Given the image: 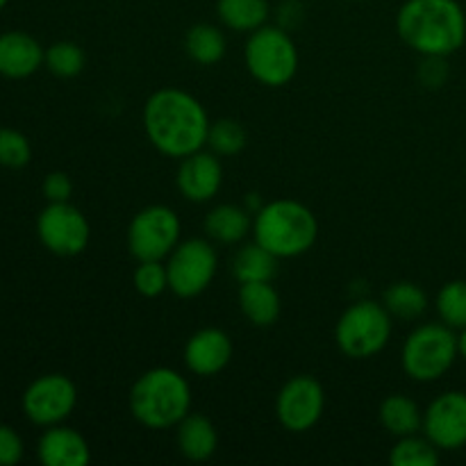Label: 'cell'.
I'll list each match as a JSON object with an SVG mask.
<instances>
[{"mask_svg": "<svg viewBox=\"0 0 466 466\" xmlns=\"http://www.w3.org/2000/svg\"><path fill=\"white\" fill-rule=\"evenodd\" d=\"M276 16H278V25H280L282 30L287 32L296 30V27L305 21L303 3H300V0H282Z\"/></svg>", "mask_w": 466, "mask_h": 466, "instance_id": "e575fe53", "label": "cell"}, {"mask_svg": "<svg viewBox=\"0 0 466 466\" xmlns=\"http://www.w3.org/2000/svg\"><path fill=\"white\" fill-rule=\"evenodd\" d=\"M423 435L441 451H460L466 446V391H444L423 410Z\"/></svg>", "mask_w": 466, "mask_h": 466, "instance_id": "4fadbf2b", "label": "cell"}, {"mask_svg": "<svg viewBox=\"0 0 466 466\" xmlns=\"http://www.w3.org/2000/svg\"><path fill=\"white\" fill-rule=\"evenodd\" d=\"M127 405L144 428L168 431L191 412V387L176 369L155 367L132 382Z\"/></svg>", "mask_w": 466, "mask_h": 466, "instance_id": "3957f363", "label": "cell"}, {"mask_svg": "<svg viewBox=\"0 0 466 466\" xmlns=\"http://www.w3.org/2000/svg\"><path fill=\"white\" fill-rule=\"evenodd\" d=\"M396 32L421 57H451L466 44V14L458 0H405Z\"/></svg>", "mask_w": 466, "mask_h": 466, "instance_id": "7a4b0ae2", "label": "cell"}, {"mask_svg": "<svg viewBox=\"0 0 466 466\" xmlns=\"http://www.w3.org/2000/svg\"><path fill=\"white\" fill-rule=\"evenodd\" d=\"M244 64L253 80L259 85L278 86L289 85L299 73V48H296L291 32L280 25H262L250 32L244 46Z\"/></svg>", "mask_w": 466, "mask_h": 466, "instance_id": "5b68a950", "label": "cell"}, {"mask_svg": "<svg viewBox=\"0 0 466 466\" xmlns=\"http://www.w3.org/2000/svg\"><path fill=\"white\" fill-rule=\"evenodd\" d=\"M382 305L387 312L400 321H414L421 319L428 309V294L417 285V282L400 280L394 282L382 296Z\"/></svg>", "mask_w": 466, "mask_h": 466, "instance_id": "d4e9b609", "label": "cell"}, {"mask_svg": "<svg viewBox=\"0 0 466 466\" xmlns=\"http://www.w3.org/2000/svg\"><path fill=\"white\" fill-rule=\"evenodd\" d=\"M440 321L453 330L466 328V280H451L437 291L435 299Z\"/></svg>", "mask_w": 466, "mask_h": 466, "instance_id": "83f0119b", "label": "cell"}, {"mask_svg": "<svg viewBox=\"0 0 466 466\" xmlns=\"http://www.w3.org/2000/svg\"><path fill=\"white\" fill-rule=\"evenodd\" d=\"M205 232L212 241L235 246L253 232V214L244 205H217L205 217Z\"/></svg>", "mask_w": 466, "mask_h": 466, "instance_id": "d6986e66", "label": "cell"}, {"mask_svg": "<svg viewBox=\"0 0 466 466\" xmlns=\"http://www.w3.org/2000/svg\"><path fill=\"white\" fill-rule=\"evenodd\" d=\"M180 217L168 205H148L132 217L127 226V250L137 262L167 259L180 244Z\"/></svg>", "mask_w": 466, "mask_h": 466, "instance_id": "ba28073f", "label": "cell"}, {"mask_svg": "<svg viewBox=\"0 0 466 466\" xmlns=\"http://www.w3.org/2000/svg\"><path fill=\"white\" fill-rule=\"evenodd\" d=\"M326 412V390L312 376H294L282 385L276 399V417L294 435L312 431Z\"/></svg>", "mask_w": 466, "mask_h": 466, "instance_id": "30bf717a", "label": "cell"}, {"mask_svg": "<svg viewBox=\"0 0 466 466\" xmlns=\"http://www.w3.org/2000/svg\"><path fill=\"white\" fill-rule=\"evenodd\" d=\"M46 68L57 77H76L85 71L86 55L76 41H57L46 48Z\"/></svg>", "mask_w": 466, "mask_h": 466, "instance_id": "f1b7e54d", "label": "cell"}, {"mask_svg": "<svg viewBox=\"0 0 466 466\" xmlns=\"http://www.w3.org/2000/svg\"><path fill=\"white\" fill-rule=\"evenodd\" d=\"M71 194H73V182L66 173L53 171L46 176L44 196L48 198V203H68Z\"/></svg>", "mask_w": 466, "mask_h": 466, "instance_id": "836d02e7", "label": "cell"}, {"mask_svg": "<svg viewBox=\"0 0 466 466\" xmlns=\"http://www.w3.org/2000/svg\"><path fill=\"white\" fill-rule=\"evenodd\" d=\"M278 262L280 259L268 253L258 241L244 244L235 253L230 262V271L239 285L244 282H271L278 276Z\"/></svg>", "mask_w": 466, "mask_h": 466, "instance_id": "7402d4cb", "label": "cell"}, {"mask_svg": "<svg viewBox=\"0 0 466 466\" xmlns=\"http://www.w3.org/2000/svg\"><path fill=\"white\" fill-rule=\"evenodd\" d=\"M36 235L53 255L76 258L89 246L91 228L76 205L48 203V208L36 218Z\"/></svg>", "mask_w": 466, "mask_h": 466, "instance_id": "8fae6325", "label": "cell"}, {"mask_svg": "<svg viewBox=\"0 0 466 466\" xmlns=\"http://www.w3.org/2000/svg\"><path fill=\"white\" fill-rule=\"evenodd\" d=\"M235 346L221 328H200L185 344V367L198 378L218 376L230 364Z\"/></svg>", "mask_w": 466, "mask_h": 466, "instance_id": "9a60e30c", "label": "cell"}, {"mask_svg": "<svg viewBox=\"0 0 466 466\" xmlns=\"http://www.w3.org/2000/svg\"><path fill=\"white\" fill-rule=\"evenodd\" d=\"M449 57H423L421 66H419V80L426 89H441L451 76Z\"/></svg>", "mask_w": 466, "mask_h": 466, "instance_id": "1f68e13d", "label": "cell"}, {"mask_svg": "<svg viewBox=\"0 0 466 466\" xmlns=\"http://www.w3.org/2000/svg\"><path fill=\"white\" fill-rule=\"evenodd\" d=\"M253 239L278 259H294L317 244L319 221L308 205L278 198L264 203L253 217Z\"/></svg>", "mask_w": 466, "mask_h": 466, "instance_id": "277c9868", "label": "cell"}, {"mask_svg": "<svg viewBox=\"0 0 466 466\" xmlns=\"http://www.w3.org/2000/svg\"><path fill=\"white\" fill-rule=\"evenodd\" d=\"M441 451L426 435L399 437L390 451L391 466H437Z\"/></svg>", "mask_w": 466, "mask_h": 466, "instance_id": "484cf974", "label": "cell"}, {"mask_svg": "<svg viewBox=\"0 0 466 466\" xmlns=\"http://www.w3.org/2000/svg\"><path fill=\"white\" fill-rule=\"evenodd\" d=\"M141 121L155 150L173 159L203 150L212 126L203 103L189 91L176 86H164L150 94L144 103Z\"/></svg>", "mask_w": 466, "mask_h": 466, "instance_id": "6da1fadb", "label": "cell"}, {"mask_svg": "<svg viewBox=\"0 0 466 466\" xmlns=\"http://www.w3.org/2000/svg\"><path fill=\"white\" fill-rule=\"evenodd\" d=\"M237 299L241 314L255 328H271L280 319L282 300L271 282H244Z\"/></svg>", "mask_w": 466, "mask_h": 466, "instance_id": "ffe728a7", "label": "cell"}, {"mask_svg": "<svg viewBox=\"0 0 466 466\" xmlns=\"http://www.w3.org/2000/svg\"><path fill=\"white\" fill-rule=\"evenodd\" d=\"M168 273V291L177 299H196L209 289L218 271V255L212 241L185 239L164 259Z\"/></svg>", "mask_w": 466, "mask_h": 466, "instance_id": "9c48e42d", "label": "cell"}, {"mask_svg": "<svg viewBox=\"0 0 466 466\" xmlns=\"http://www.w3.org/2000/svg\"><path fill=\"white\" fill-rule=\"evenodd\" d=\"M46 50L35 36L25 32H5L0 35V76L23 80L41 68Z\"/></svg>", "mask_w": 466, "mask_h": 466, "instance_id": "e0dca14e", "label": "cell"}, {"mask_svg": "<svg viewBox=\"0 0 466 466\" xmlns=\"http://www.w3.org/2000/svg\"><path fill=\"white\" fill-rule=\"evenodd\" d=\"M217 14L228 30L250 35L267 25L271 5L268 0H217Z\"/></svg>", "mask_w": 466, "mask_h": 466, "instance_id": "603a6c76", "label": "cell"}, {"mask_svg": "<svg viewBox=\"0 0 466 466\" xmlns=\"http://www.w3.org/2000/svg\"><path fill=\"white\" fill-rule=\"evenodd\" d=\"M176 185L182 198L189 203H209L217 198L223 185L221 157L212 150H198L180 159Z\"/></svg>", "mask_w": 466, "mask_h": 466, "instance_id": "5bb4252c", "label": "cell"}, {"mask_svg": "<svg viewBox=\"0 0 466 466\" xmlns=\"http://www.w3.org/2000/svg\"><path fill=\"white\" fill-rule=\"evenodd\" d=\"M176 444L189 462H208L218 449L217 426L205 414L189 412L176 426Z\"/></svg>", "mask_w": 466, "mask_h": 466, "instance_id": "ac0fdd59", "label": "cell"}, {"mask_svg": "<svg viewBox=\"0 0 466 466\" xmlns=\"http://www.w3.org/2000/svg\"><path fill=\"white\" fill-rule=\"evenodd\" d=\"M36 455L46 466H86L91 460V449L80 432L57 423L41 435Z\"/></svg>", "mask_w": 466, "mask_h": 466, "instance_id": "2e32d148", "label": "cell"}, {"mask_svg": "<svg viewBox=\"0 0 466 466\" xmlns=\"http://www.w3.org/2000/svg\"><path fill=\"white\" fill-rule=\"evenodd\" d=\"M378 421L391 437L417 435L423 428V410L405 394H390L378 408Z\"/></svg>", "mask_w": 466, "mask_h": 466, "instance_id": "44dd1931", "label": "cell"}, {"mask_svg": "<svg viewBox=\"0 0 466 466\" xmlns=\"http://www.w3.org/2000/svg\"><path fill=\"white\" fill-rule=\"evenodd\" d=\"M460 358L458 335L446 323H423L408 335L400 364L410 380L435 382L453 369Z\"/></svg>", "mask_w": 466, "mask_h": 466, "instance_id": "8992f818", "label": "cell"}, {"mask_svg": "<svg viewBox=\"0 0 466 466\" xmlns=\"http://www.w3.org/2000/svg\"><path fill=\"white\" fill-rule=\"evenodd\" d=\"M32 157L30 141L18 130H0V167L23 168Z\"/></svg>", "mask_w": 466, "mask_h": 466, "instance_id": "4dcf8cb0", "label": "cell"}, {"mask_svg": "<svg viewBox=\"0 0 466 466\" xmlns=\"http://www.w3.org/2000/svg\"><path fill=\"white\" fill-rule=\"evenodd\" d=\"M5 5H7V0H0V9H3Z\"/></svg>", "mask_w": 466, "mask_h": 466, "instance_id": "8d00e7d4", "label": "cell"}, {"mask_svg": "<svg viewBox=\"0 0 466 466\" xmlns=\"http://www.w3.org/2000/svg\"><path fill=\"white\" fill-rule=\"evenodd\" d=\"M77 405V387L62 373H48L32 382L23 394V412L36 426H57L66 421Z\"/></svg>", "mask_w": 466, "mask_h": 466, "instance_id": "7c38bea8", "label": "cell"}, {"mask_svg": "<svg viewBox=\"0 0 466 466\" xmlns=\"http://www.w3.org/2000/svg\"><path fill=\"white\" fill-rule=\"evenodd\" d=\"M23 458V440L9 426H0V466H14Z\"/></svg>", "mask_w": 466, "mask_h": 466, "instance_id": "d6a6232c", "label": "cell"}, {"mask_svg": "<svg viewBox=\"0 0 466 466\" xmlns=\"http://www.w3.org/2000/svg\"><path fill=\"white\" fill-rule=\"evenodd\" d=\"M394 317L376 300H358L344 309L335 326L337 349L350 360H369L382 353L391 339Z\"/></svg>", "mask_w": 466, "mask_h": 466, "instance_id": "52a82bcc", "label": "cell"}, {"mask_svg": "<svg viewBox=\"0 0 466 466\" xmlns=\"http://www.w3.org/2000/svg\"><path fill=\"white\" fill-rule=\"evenodd\" d=\"M246 141H248V135L235 118H218L209 126L208 148L218 157H235L246 148Z\"/></svg>", "mask_w": 466, "mask_h": 466, "instance_id": "4316f807", "label": "cell"}, {"mask_svg": "<svg viewBox=\"0 0 466 466\" xmlns=\"http://www.w3.org/2000/svg\"><path fill=\"white\" fill-rule=\"evenodd\" d=\"M185 50L191 62L198 66H214L226 57V35L214 23H196L187 30Z\"/></svg>", "mask_w": 466, "mask_h": 466, "instance_id": "cb8c5ba5", "label": "cell"}, {"mask_svg": "<svg viewBox=\"0 0 466 466\" xmlns=\"http://www.w3.org/2000/svg\"><path fill=\"white\" fill-rule=\"evenodd\" d=\"M132 285H135L137 294L144 299H157L164 291H168V273L167 264L162 259H148V262H139L132 276Z\"/></svg>", "mask_w": 466, "mask_h": 466, "instance_id": "f546056e", "label": "cell"}, {"mask_svg": "<svg viewBox=\"0 0 466 466\" xmlns=\"http://www.w3.org/2000/svg\"><path fill=\"white\" fill-rule=\"evenodd\" d=\"M458 350H460V358L466 360V328H462L458 335Z\"/></svg>", "mask_w": 466, "mask_h": 466, "instance_id": "d590c367", "label": "cell"}]
</instances>
